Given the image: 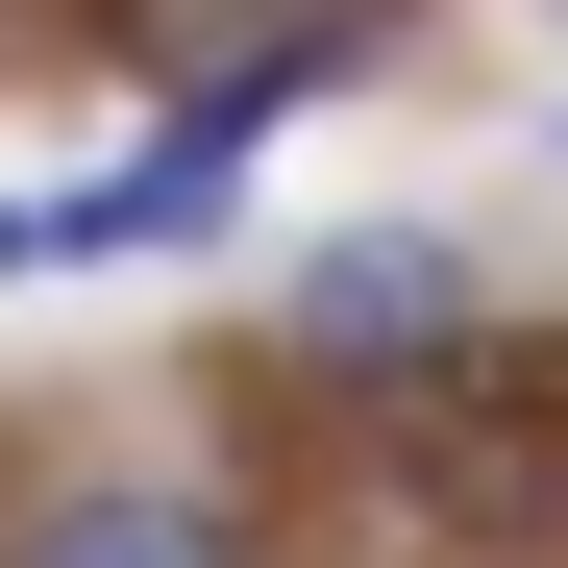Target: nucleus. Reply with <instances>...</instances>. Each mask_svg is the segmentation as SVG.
I'll list each match as a JSON object with an SVG mask.
<instances>
[{"label": "nucleus", "mask_w": 568, "mask_h": 568, "mask_svg": "<svg viewBox=\"0 0 568 568\" xmlns=\"http://www.w3.org/2000/svg\"><path fill=\"white\" fill-rule=\"evenodd\" d=\"M0 568H272V544H247V495H199V469H74V495H26Z\"/></svg>", "instance_id": "7ed1b4c3"}, {"label": "nucleus", "mask_w": 568, "mask_h": 568, "mask_svg": "<svg viewBox=\"0 0 568 568\" xmlns=\"http://www.w3.org/2000/svg\"><path fill=\"white\" fill-rule=\"evenodd\" d=\"M544 396H568L544 346H469L445 396H396V495H420L445 544H495V568H568V445H544Z\"/></svg>", "instance_id": "f03ea898"}, {"label": "nucleus", "mask_w": 568, "mask_h": 568, "mask_svg": "<svg viewBox=\"0 0 568 568\" xmlns=\"http://www.w3.org/2000/svg\"><path fill=\"white\" fill-rule=\"evenodd\" d=\"M272 346H297L322 396H371V420H396V396H445V371L495 346V272H469L445 223H346V247H297V272H272Z\"/></svg>", "instance_id": "f257e3e1"}]
</instances>
